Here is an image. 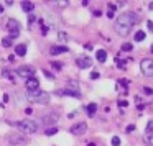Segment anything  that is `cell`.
Segmentation results:
<instances>
[{
  "label": "cell",
  "mask_w": 153,
  "mask_h": 146,
  "mask_svg": "<svg viewBox=\"0 0 153 146\" xmlns=\"http://www.w3.org/2000/svg\"><path fill=\"white\" fill-rule=\"evenodd\" d=\"M107 17H109V18H114V12L109 10V12H107Z\"/></svg>",
  "instance_id": "33"
},
{
  "label": "cell",
  "mask_w": 153,
  "mask_h": 146,
  "mask_svg": "<svg viewBox=\"0 0 153 146\" xmlns=\"http://www.w3.org/2000/svg\"><path fill=\"white\" fill-rule=\"evenodd\" d=\"M22 8H23V12H33L35 8V4H31V2H22Z\"/></svg>",
  "instance_id": "17"
},
{
  "label": "cell",
  "mask_w": 153,
  "mask_h": 146,
  "mask_svg": "<svg viewBox=\"0 0 153 146\" xmlns=\"http://www.w3.org/2000/svg\"><path fill=\"white\" fill-rule=\"evenodd\" d=\"M76 64L81 67V69H87V67H91L92 61H91V58H87V56H81V58H77Z\"/></svg>",
  "instance_id": "11"
},
{
  "label": "cell",
  "mask_w": 153,
  "mask_h": 146,
  "mask_svg": "<svg viewBox=\"0 0 153 146\" xmlns=\"http://www.w3.org/2000/svg\"><path fill=\"white\" fill-rule=\"evenodd\" d=\"M140 69H142L143 76L153 77V59H142V63H140Z\"/></svg>",
  "instance_id": "4"
},
{
  "label": "cell",
  "mask_w": 153,
  "mask_h": 146,
  "mask_svg": "<svg viewBox=\"0 0 153 146\" xmlns=\"http://www.w3.org/2000/svg\"><path fill=\"white\" fill-rule=\"evenodd\" d=\"M7 30L10 31V36L12 38H17L18 35H20V23H18V20H8L7 21Z\"/></svg>",
  "instance_id": "6"
},
{
  "label": "cell",
  "mask_w": 153,
  "mask_h": 146,
  "mask_svg": "<svg viewBox=\"0 0 153 146\" xmlns=\"http://www.w3.org/2000/svg\"><path fill=\"white\" fill-rule=\"evenodd\" d=\"M133 130H135V126H133V125H130L128 128H127V131H133Z\"/></svg>",
  "instance_id": "34"
},
{
  "label": "cell",
  "mask_w": 153,
  "mask_h": 146,
  "mask_svg": "<svg viewBox=\"0 0 153 146\" xmlns=\"http://www.w3.org/2000/svg\"><path fill=\"white\" fill-rule=\"evenodd\" d=\"M143 40H145V31H142V30L137 31L135 33V41H143Z\"/></svg>",
  "instance_id": "20"
},
{
  "label": "cell",
  "mask_w": 153,
  "mask_h": 146,
  "mask_svg": "<svg viewBox=\"0 0 153 146\" xmlns=\"http://www.w3.org/2000/svg\"><path fill=\"white\" fill-rule=\"evenodd\" d=\"M148 8H150V10H153V2H150V5H148Z\"/></svg>",
  "instance_id": "35"
},
{
  "label": "cell",
  "mask_w": 153,
  "mask_h": 146,
  "mask_svg": "<svg viewBox=\"0 0 153 146\" xmlns=\"http://www.w3.org/2000/svg\"><path fill=\"white\" fill-rule=\"evenodd\" d=\"M86 130H87V123L86 122H77V123H74V125L71 126L69 131L73 133V135H84Z\"/></svg>",
  "instance_id": "8"
},
{
  "label": "cell",
  "mask_w": 153,
  "mask_h": 146,
  "mask_svg": "<svg viewBox=\"0 0 153 146\" xmlns=\"http://www.w3.org/2000/svg\"><path fill=\"white\" fill-rule=\"evenodd\" d=\"M58 120H59V113L58 112H51V113H48V115H43L41 117V123H56Z\"/></svg>",
  "instance_id": "10"
},
{
  "label": "cell",
  "mask_w": 153,
  "mask_h": 146,
  "mask_svg": "<svg viewBox=\"0 0 153 146\" xmlns=\"http://www.w3.org/2000/svg\"><path fill=\"white\" fill-rule=\"evenodd\" d=\"M28 99L35 103H48L50 102V94L43 92V90H35V92H28Z\"/></svg>",
  "instance_id": "3"
},
{
  "label": "cell",
  "mask_w": 153,
  "mask_h": 146,
  "mask_svg": "<svg viewBox=\"0 0 153 146\" xmlns=\"http://www.w3.org/2000/svg\"><path fill=\"white\" fill-rule=\"evenodd\" d=\"M120 145V138L119 136H114L112 138V146H119Z\"/></svg>",
  "instance_id": "25"
},
{
  "label": "cell",
  "mask_w": 153,
  "mask_h": 146,
  "mask_svg": "<svg viewBox=\"0 0 153 146\" xmlns=\"http://www.w3.org/2000/svg\"><path fill=\"white\" fill-rule=\"evenodd\" d=\"M146 131H148V135L153 131V122H148V125H146Z\"/></svg>",
  "instance_id": "26"
},
{
  "label": "cell",
  "mask_w": 153,
  "mask_h": 146,
  "mask_svg": "<svg viewBox=\"0 0 153 146\" xmlns=\"http://www.w3.org/2000/svg\"><path fill=\"white\" fill-rule=\"evenodd\" d=\"M8 143L10 145H27L28 143V136L27 135H18V133H12L8 135Z\"/></svg>",
  "instance_id": "5"
},
{
  "label": "cell",
  "mask_w": 153,
  "mask_h": 146,
  "mask_svg": "<svg viewBox=\"0 0 153 146\" xmlns=\"http://www.w3.org/2000/svg\"><path fill=\"white\" fill-rule=\"evenodd\" d=\"M146 141H148V145L153 146V133H150V135L146 136Z\"/></svg>",
  "instance_id": "27"
},
{
  "label": "cell",
  "mask_w": 153,
  "mask_h": 146,
  "mask_svg": "<svg viewBox=\"0 0 153 146\" xmlns=\"http://www.w3.org/2000/svg\"><path fill=\"white\" fill-rule=\"evenodd\" d=\"M17 74L20 77H25V79H30V77H33L35 74V69L31 66H20L17 69Z\"/></svg>",
  "instance_id": "7"
},
{
  "label": "cell",
  "mask_w": 153,
  "mask_h": 146,
  "mask_svg": "<svg viewBox=\"0 0 153 146\" xmlns=\"http://www.w3.org/2000/svg\"><path fill=\"white\" fill-rule=\"evenodd\" d=\"M146 27H148L150 31H153V21H148V23H146Z\"/></svg>",
  "instance_id": "31"
},
{
  "label": "cell",
  "mask_w": 153,
  "mask_h": 146,
  "mask_svg": "<svg viewBox=\"0 0 153 146\" xmlns=\"http://www.w3.org/2000/svg\"><path fill=\"white\" fill-rule=\"evenodd\" d=\"M96 110H97V105H96V103H89V105H87V113H89L91 117L96 113Z\"/></svg>",
  "instance_id": "19"
},
{
  "label": "cell",
  "mask_w": 153,
  "mask_h": 146,
  "mask_svg": "<svg viewBox=\"0 0 153 146\" xmlns=\"http://www.w3.org/2000/svg\"><path fill=\"white\" fill-rule=\"evenodd\" d=\"M96 58H97V61H99V63H105V59H107L105 49H99V51L96 53Z\"/></svg>",
  "instance_id": "15"
},
{
  "label": "cell",
  "mask_w": 153,
  "mask_h": 146,
  "mask_svg": "<svg viewBox=\"0 0 153 146\" xmlns=\"http://www.w3.org/2000/svg\"><path fill=\"white\" fill-rule=\"evenodd\" d=\"M68 4H69V2H66V0H63V2H58V5H59V7H66Z\"/></svg>",
  "instance_id": "29"
},
{
  "label": "cell",
  "mask_w": 153,
  "mask_h": 146,
  "mask_svg": "<svg viewBox=\"0 0 153 146\" xmlns=\"http://www.w3.org/2000/svg\"><path fill=\"white\" fill-rule=\"evenodd\" d=\"M17 126L23 135H33V133L38 131V123L35 120H20L17 123Z\"/></svg>",
  "instance_id": "2"
},
{
  "label": "cell",
  "mask_w": 153,
  "mask_h": 146,
  "mask_svg": "<svg viewBox=\"0 0 153 146\" xmlns=\"http://www.w3.org/2000/svg\"><path fill=\"white\" fill-rule=\"evenodd\" d=\"M137 15L135 13H122L119 18L115 20V31L117 35H120V36H127V35L130 33V30H132V27L137 23Z\"/></svg>",
  "instance_id": "1"
},
{
  "label": "cell",
  "mask_w": 153,
  "mask_h": 146,
  "mask_svg": "<svg viewBox=\"0 0 153 146\" xmlns=\"http://www.w3.org/2000/svg\"><path fill=\"white\" fill-rule=\"evenodd\" d=\"M87 146H96V145H94V143H89V145H87Z\"/></svg>",
  "instance_id": "37"
},
{
  "label": "cell",
  "mask_w": 153,
  "mask_h": 146,
  "mask_svg": "<svg viewBox=\"0 0 153 146\" xmlns=\"http://www.w3.org/2000/svg\"><path fill=\"white\" fill-rule=\"evenodd\" d=\"M132 44H130V43H125V44H122V49L123 51H132Z\"/></svg>",
  "instance_id": "24"
},
{
  "label": "cell",
  "mask_w": 153,
  "mask_h": 146,
  "mask_svg": "<svg viewBox=\"0 0 153 146\" xmlns=\"http://www.w3.org/2000/svg\"><path fill=\"white\" fill-rule=\"evenodd\" d=\"M2 12H4V7H2V4H0V13H2Z\"/></svg>",
  "instance_id": "36"
},
{
  "label": "cell",
  "mask_w": 153,
  "mask_h": 146,
  "mask_svg": "<svg viewBox=\"0 0 153 146\" xmlns=\"http://www.w3.org/2000/svg\"><path fill=\"white\" fill-rule=\"evenodd\" d=\"M15 54L17 56H25L27 54V44H17L15 46Z\"/></svg>",
  "instance_id": "14"
},
{
  "label": "cell",
  "mask_w": 153,
  "mask_h": 146,
  "mask_svg": "<svg viewBox=\"0 0 153 146\" xmlns=\"http://www.w3.org/2000/svg\"><path fill=\"white\" fill-rule=\"evenodd\" d=\"M25 87H27L28 92H35V90H38V87H40V80H38L36 77H30V79H27V82H25Z\"/></svg>",
  "instance_id": "9"
},
{
  "label": "cell",
  "mask_w": 153,
  "mask_h": 146,
  "mask_svg": "<svg viewBox=\"0 0 153 146\" xmlns=\"http://www.w3.org/2000/svg\"><path fill=\"white\" fill-rule=\"evenodd\" d=\"M51 67H54L56 71H59L61 67H63V64H61V63H56V61H53V63H51Z\"/></svg>",
  "instance_id": "23"
},
{
  "label": "cell",
  "mask_w": 153,
  "mask_h": 146,
  "mask_svg": "<svg viewBox=\"0 0 153 146\" xmlns=\"http://www.w3.org/2000/svg\"><path fill=\"white\" fill-rule=\"evenodd\" d=\"M97 77H99V72H92V74H91V79H97Z\"/></svg>",
  "instance_id": "32"
},
{
  "label": "cell",
  "mask_w": 153,
  "mask_h": 146,
  "mask_svg": "<svg viewBox=\"0 0 153 146\" xmlns=\"http://www.w3.org/2000/svg\"><path fill=\"white\" fill-rule=\"evenodd\" d=\"M66 90H69V92H74V94H81V92H79V84H77V80H68Z\"/></svg>",
  "instance_id": "12"
},
{
  "label": "cell",
  "mask_w": 153,
  "mask_h": 146,
  "mask_svg": "<svg viewBox=\"0 0 153 146\" xmlns=\"http://www.w3.org/2000/svg\"><path fill=\"white\" fill-rule=\"evenodd\" d=\"M2 77H5V79H8L12 84H15V76H13V74H12L8 69H4V71H2Z\"/></svg>",
  "instance_id": "16"
},
{
  "label": "cell",
  "mask_w": 153,
  "mask_h": 146,
  "mask_svg": "<svg viewBox=\"0 0 153 146\" xmlns=\"http://www.w3.org/2000/svg\"><path fill=\"white\" fill-rule=\"evenodd\" d=\"M50 53L53 54V56H56V54H61V53H68V48L66 46H53L50 49Z\"/></svg>",
  "instance_id": "13"
},
{
  "label": "cell",
  "mask_w": 153,
  "mask_h": 146,
  "mask_svg": "<svg viewBox=\"0 0 153 146\" xmlns=\"http://www.w3.org/2000/svg\"><path fill=\"white\" fill-rule=\"evenodd\" d=\"M58 133V128L56 126H51V128H46L45 130V135H48V136H53V135H56Z\"/></svg>",
  "instance_id": "18"
},
{
  "label": "cell",
  "mask_w": 153,
  "mask_h": 146,
  "mask_svg": "<svg viewBox=\"0 0 153 146\" xmlns=\"http://www.w3.org/2000/svg\"><path fill=\"white\" fill-rule=\"evenodd\" d=\"M2 44H4V48H10L12 46V40L10 38H5V40H2Z\"/></svg>",
  "instance_id": "22"
},
{
  "label": "cell",
  "mask_w": 153,
  "mask_h": 146,
  "mask_svg": "<svg viewBox=\"0 0 153 146\" xmlns=\"http://www.w3.org/2000/svg\"><path fill=\"white\" fill-rule=\"evenodd\" d=\"M35 21V15H28V23H33Z\"/></svg>",
  "instance_id": "30"
},
{
  "label": "cell",
  "mask_w": 153,
  "mask_h": 146,
  "mask_svg": "<svg viewBox=\"0 0 153 146\" xmlns=\"http://www.w3.org/2000/svg\"><path fill=\"white\" fill-rule=\"evenodd\" d=\"M119 107H128V102H127V100H120Z\"/></svg>",
  "instance_id": "28"
},
{
  "label": "cell",
  "mask_w": 153,
  "mask_h": 146,
  "mask_svg": "<svg viewBox=\"0 0 153 146\" xmlns=\"http://www.w3.org/2000/svg\"><path fill=\"white\" fill-rule=\"evenodd\" d=\"M58 38H59L61 43H66V41H68V35L64 33V31H59V33H58Z\"/></svg>",
  "instance_id": "21"
}]
</instances>
